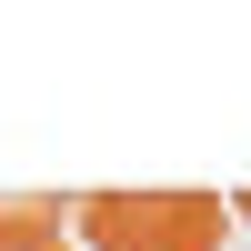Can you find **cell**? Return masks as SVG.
I'll return each mask as SVG.
<instances>
[{
	"label": "cell",
	"instance_id": "1",
	"mask_svg": "<svg viewBox=\"0 0 251 251\" xmlns=\"http://www.w3.org/2000/svg\"><path fill=\"white\" fill-rule=\"evenodd\" d=\"M71 221L91 231V251H221L231 201L221 191H91Z\"/></svg>",
	"mask_w": 251,
	"mask_h": 251
},
{
	"label": "cell",
	"instance_id": "2",
	"mask_svg": "<svg viewBox=\"0 0 251 251\" xmlns=\"http://www.w3.org/2000/svg\"><path fill=\"white\" fill-rule=\"evenodd\" d=\"M71 241V201L60 191H0V251H50Z\"/></svg>",
	"mask_w": 251,
	"mask_h": 251
},
{
	"label": "cell",
	"instance_id": "3",
	"mask_svg": "<svg viewBox=\"0 0 251 251\" xmlns=\"http://www.w3.org/2000/svg\"><path fill=\"white\" fill-rule=\"evenodd\" d=\"M231 211H241V221H251V191H241V201H231Z\"/></svg>",
	"mask_w": 251,
	"mask_h": 251
},
{
	"label": "cell",
	"instance_id": "4",
	"mask_svg": "<svg viewBox=\"0 0 251 251\" xmlns=\"http://www.w3.org/2000/svg\"><path fill=\"white\" fill-rule=\"evenodd\" d=\"M50 251H71V241H50Z\"/></svg>",
	"mask_w": 251,
	"mask_h": 251
}]
</instances>
